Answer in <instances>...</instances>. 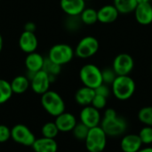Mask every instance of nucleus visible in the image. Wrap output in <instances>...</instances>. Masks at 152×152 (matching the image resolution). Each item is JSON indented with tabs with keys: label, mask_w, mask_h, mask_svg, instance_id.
I'll list each match as a JSON object with an SVG mask.
<instances>
[{
	"label": "nucleus",
	"mask_w": 152,
	"mask_h": 152,
	"mask_svg": "<svg viewBox=\"0 0 152 152\" xmlns=\"http://www.w3.org/2000/svg\"><path fill=\"white\" fill-rule=\"evenodd\" d=\"M85 1H91V0H85Z\"/></svg>",
	"instance_id": "nucleus-39"
},
{
	"label": "nucleus",
	"mask_w": 152,
	"mask_h": 152,
	"mask_svg": "<svg viewBox=\"0 0 152 152\" xmlns=\"http://www.w3.org/2000/svg\"><path fill=\"white\" fill-rule=\"evenodd\" d=\"M139 136L142 140V144L149 145L152 143V126H145L139 132Z\"/></svg>",
	"instance_id": "nucleus-29"
},
{
	"label": "nucleus",
	"mask_w": 152,
	"mask_h": 152,
	"mask_svg": "<svg viewBox=\"0 0 152 152\" xmlns=\"http://www.w3.org/2000/svg\"><path fill=\"white\" fill-rule=\"evenodd\" d=\"M114 5L119 13H130L134 12L138 5L137 0H114Z\"/></svg>",
	"instance_id": "nucleus-22"
},
{
	"label": "nucleus",
	"mask_w": 152,
	"mask_h": 152,
	"mask_svg": "<svg viewBox=\"0 0 152 152\" xmlns=\"http://www.w3.org/2000/svg\"><path fill=\"white\" fill-rule=\"evenodd\" d=\"M138 119L145 126H152V106L142 108L138 112Z\"/></svg>",
	"instance_id": "nucleus-27"
},
{
	"label": "nucleus",
	"mask_w": 152,
	"mask_h": 152,
	"mask_svg": "<svg viewBox=\"0 0 152 152\" xmlns=\"http://www.w3.org/2000/svg\"><path fill=\"white\" fill-rule=\"evenodd\" d=\"M134 66V59L127 53H120L114 59L112 69L118 76H129Z\"/></svg>",
	"instance_id": "nucleus-10"
},
{
	"label": "nucleus",
	"mask_w": 152,
	"mask_h": 152,
	"mask_svg": "<svg viewBox=\"0 0 152 152\" xmlns=\"http://www.w3.org/2000/svg\"><path fill=\"white\" fill-rule=\"evenodd\" d=\"M61 69V65H58V64L54 63L49 58L45 59V63H44L43 70L45 71L50 76L52 81H53V78H54L56 76H58L60 74Z\"/></svg>",
	"instance_id": "nucleus-25"
},
{
	"label": "nucleus",
	"mask_w": 152,
	"mask_h": 152,
	"mask_svg": "<svg viewBox=\"0 0 152 152\" xmlns=\"http://www.w3.org/2000/svg\"><path fill=\"white\" fill-rule=\"evenodd\" d=\"M81 21L86 25H93L98 21V12L93 8H85L80 14Z\"/></svg>",
	"instance_id": "nucleus-24"
},
{
	"label": "nucleus",
	"mask_w": 152,
	"mask_h": 152,
	"mask_svg": "<svg viewBox=\"0 0 152 152\" xmlns=\"http://www.w3.org/2000/svg\"><path fill=\"white\" fill-rule=\"evenodd\" d=\"M134 16L138 23L149 25L152 22V5L151 3L138 4L134 10Z\"/></svg>",
	"instance_id": "nucleus-16"
},
{
	"label": "nucleus",
	"mask_w": 152,
	"mask_h": 152,
	"mask_svg": "<svg viewBox=\"0 0 152 152\" xmlns=\"http://www.w3.org/2000/svg\"><path fill=\"white\" fill-rule=\"evenodd\" d=\"M11 137V129L5 125H0V143L6 142Z\"/></svg>",
	"instance_id": "nucleus-32"
},
{
	"label": "nucleus",
	"mask_w": 152,
	"mask_h": 152,
	"mask_svg": "<svg viewBox=\"0 0 152 152\" xmlns=\"http://www.w3.org/2000/svg\"><path fill=\"white\" fill-rule=\"evenodd\" d=\"M138 4H143V3H150V0H137Z\"/></svg>",
	"instance_id": "nucleus-37"
},
{
	"label": "nucleus",
	"mask_w": 152,
	"mask_h": 152,
	"mask_svg": "<svg viewBox=\"0 0 152 152\" xmlns=\"http://www.w3.org/2000/svg\"><path fill=\"white\" fill-rule=\"evenodd\" d=\"M80 122L86 125L88 128L99 126L101 125L102 117L99 110L95 109L92 105L86 106L80 112Z\"/></svg>",
	"instance_id": "nucleus-11"
},
{
	"label": "nucleus",
	"mask_w": 152,
	"mask_h": 152,
	"mask_svg": "<svg viewBox=\"0 0 152 152\" xmlns=\"http://www.w3.org/2000/svg\"><path fill=\"white\" fill-rule=\"evenodd\" d=\"M107 99L106 97H103L102 95H98V94H95L93 102H92V106L94 107L95 109L97 110H102L106 107L107 105Z\"/></svg>",
	"instance_id": "nucleus-31"
},
{
	"label": "nucleus",
	"mask_w": 152,
	"mask_h": 152,
	"mask_svg": "<svg viewBox=\"0 0 152 152\" xmlns=\"http://www.w3.org/2000/svg\"><path fill=\"white\" fill-rule=\"evenodd\" d=\"M99 50L98 40L92 36L83 37L75 49V54L81 59H87L94 55Z\"/></svg>",
	"instance_id": "nucleus-7"
},
{
	"label": "nucleus",
	"mask_w": 152,
	"mask_h": 152,
	"mask_svg": "<svg viewBox=\"0 0 152 152\" xmlns=\"http://www.w3.org/2000/svg\"><path fill=\"white\" fill-rule=\"evenodd\" d=\"M24 30L25 31H29V32H35L36 30V24L32 21H28L25 24L24 26Z\"/></svg>",
	"instance_id": "nucleus-34"
},
{
	"label": "nucleus",
	"mask_w": 152,
	"mask_h": 152,
	"mask_svg": "<svg viewBox=\"0 0 152 152\" xmlns=\"http://www.w3.org/2000/svg\"><path fill=\"white\" fill-rule=\"evenodd\" d=\"M114 96L119 101L130 99L135 91V83L129 76H118L111 85Z\"/></svg>",
	"instance_id": "nucleus-2"
},
{
	"label": "nucleus",
	"mask_w": 152,
	"mask_h": 152,
	"mask_svg": "<svg viewBox=\"0 0 152 152\" xmlns=\"http://www.w3.org/2000/svg\"><path fill=\"white\" fill-rule=\"evenodd\" d=\"M95 96V91L93 88L83 86L79 88L76 94H75V100L77 103L80 106H89L92 104V102Z\"/></svg>",
	"instance_id": "nucleus-20"
},
{
	"label": "nucleus",
	"mask_w": 152,
	"mask_h": 152,
	"mask_svg": "<svg viewBox=\"0 0 152 152\" xmlns=\"http://www.w3.org/2000/svg\"><path fill=\"white\" fill-rule=\"evenodd\" d=\"M79 77L85 86L95 89L102 82V70L94 64H86L83 66L79 72Z\"/></svg>",
	"instance_id": "nucleus-5"
},
{
	"label": "nucleus",
	"mask_w": 152,
	"mask_h": 152,
	"mask_svg": "<svg viewBox=\"0 0 152 152\" xmlns=\"http://www.w3.org/2000/svg\"><path fill=\"white\" fill-rule=\"evenodd\" d=\"M45 58L38 53H28L25 59V67L30 74H35L43 69Z\"/></svg>",
	"instance_id": "nucleus-17"
},
{
	"label": "nucleus",
	"mask_w": 152,
	"mask_h": 152,
	"mask_svg": "<svg viewBox=\"0 0 152 152\" xmlns=\"http://www.w3.org/2000/svg\"><path fill=\"white\" fill-rule=\"evenodd\" d=\"M41 105L51 116L57 117L65 111V102L61 96L54 91H47L41 95Z\"/></svg>",
	"instance_id": "nucleus-3"
},
{
	"label": "nucleus",
	"mask_w": 152,
	"mask_h": 152,
	"mask_svg": "<svg viewBox=\"0 0 152 152\" xmlns=\"http://www.w3.org/2000/svg\"><path fill=\"white\" fill-rule=\"evenodd\" d=\"M102 82L103 84L106 85H112L118 75L114 71L113 69H104L102 70Z\"/></svg>",
	"instance_id": "nucleus-30"
},
{
	"label": "nucleus",
	"mask_w": 152,
	"mask_h": 152,
	"mask_svg": "<svg viewBox=\"0 0 152 152\" xmlns=\"http://www.w3.org/2000/svg\"><path fill=\"white\" fill-rule=\"evenodd\" d=\"M11 87L13 94H24L30 87V80L25 76H17L11 82Z\"/></svg>",
	"instance_id": "nucleus-21"
},
{
	"label": "nucleus",
	"mask_w": 152,
	"mask_h": 152,
	"mask_svg": "<svg viewBox=\"0 0 152 152\" xmlns=\"http://www.w3.org/2000/svg\"><path fill=\"white\" fill-rule=\"evenodd\" d=\"M138 152H152V147H145L142 148Z\"/></svg>",
	"instance_id": "nucleus-35"
},
{
	"label": "nucleus",
	"mask_w": 152,
	"mask_h": 152,
	"mask_svg": "<svg viewBox=\"0 0 152 152\" xmlns=\"http://www.w3.org/2000/svg\"><path fill=\"white\" fill-rule=\"evenodd\" d=\"M38 45V40L35 32L23 31L19 38V46L20 50L27 54L36 52Z\"/></svg>",
	"instance_id": "nucleus-12"
},
{
	"label": "nucleus",
	"mask_w": 152,
	"mask_h": 152,
	"mask_svg": "<svg viewBox=\"0 0 152 152\" xmlns=\"http://www.w3.org/2000/svg\"><path fill=\"white\" fill-rule=\"evenodd\" d=\"M100 126L103 129L107 136L117 137L122 135L127 128L126 121L119 117L114 109H107L104 112L103 118Z\"/></svg>",
	"instance_id": "nucleus-1"
},
{
	"label": "nucleus",
	"mask_w": 152,
	"mask_h": 152,
	"mask_svg": "<svg viewBox=\"0 0 152 152\" xmlns=\"http://www.w3.org/2000/svg\"><path fill=\"white\" fill-rule=\"evenodd\" d=\"M61 10L69 16H79L86 8L85 0H61Z\"/></svg>",
	"instance_id": "nucleus-13"
},
{
	"label": "nucleus",
	"mask_w": 152,
	"mask_h": 152,
	"mask_svg": "<svg viewBox=\"0 0 152 152\" xmlns=\"http://www.w3.org/2000/svg\"><path fill=\"white\" fill-rule=\"evenodd\" d=\"M151 72H152V62H151Z\"/></svg>",
	"instance_id": "nucleus-38"
},
{
	"label": "nucleus",
	"mask_w": 152,
	"mask_h": 152,
	"mask_svg": "<svg viewBox=\"0 0 152 152\" xmlns=\"http://www.w3.org/2000/svg\"><path fill=\"white\" fill-rule=\"evenodd\" d=\"M74 50L67 44H57L49 50L48 58L58 65H64L69 63L74 57Z\"/></svg>",
	"instance_id": "nucleus-6"
},
{
	"label": "nucleus",
	"mask_w": 152,
	"mask_h": 152,
	"mask_svg": "<svg viewBox=\"0 0 152 152\" xmlns=\"http://www.w3.org/2000/svg\"><path fill=\"white\" fill-rule=\"evenodd\" d=\"M107 134L100 126L90 128L85 141L86 150L89 152L104 151L107 145Z\"/></svg>",
	"instance_id": "nucleus-4"
},
{
	"label": "nucleus",
	"mask_w": 152,
	"mask_h": 152,
	"mask_svg": "<svg viewBox=\"0 0 152 152\" xmlns=\"http://www.w3.org/2000/svg\"><path fill=\"white\" fill-rule=\"evenodd\" d=\"M54 123L56 124L60 132L67 133V132H72L77 122L76 117L73 114L64 111L63 113L60 114L55 118Z\"/></svg>",
	"instance_id": "nucleus-14"
},
{
	"label": "nucleus",
	"mask_w": 152,
	"mask_h": 152,
	"mask_svg": "<svg viewBox=\"0 0 152 152\" xmlns=\"http://www.w3.org/2000/svg\"><path fill=\"white\" fill-rule=\"evenodd\" d=\"M94 91H95V94L102 95L106 98H108L110 94V90L108 85H106V84H102L97 88H95Z\"/></svg>",
	"instance_id": "nucleus-33"
},
{
	"label": "nucleus",
	"mask_w": 152,
	"mask_h": 152,
	"mask_svg": "<svg viewBox=\"0 0 152 152\" xmlns=\"http://www.w3.org/2000/svg\"><path fill=\"white\" fill-rule=\"evenodd\" d=\"M102 152H104V151H102Z\"/></svg>",
	"instance_id": "nucleus-40"
},
{
	"label": "nucleus",
	"mask_w": 152,
	"mask_h": 152,
	"mask_svg": "<svg viewBox=\"0 0 152 152\" xmlns=\"http://www.w3.org/2000/svg\"><path fill=\"white\" fill-rule=\"evenodd\" d=\"M142 146L139 134H130L125 135L120 142V148L123 152H138Z\"/></svg>",
	"instance_id": "nucleus-15"
},
{
	"label": "nucleus",
	"mask_w": 152,
	"mask_h": 152,
	"mask_svg": "<svg viewBox=\"0 0 152 152\" xmlns=\"http://www.w3.org/2000/svg\"><path fill=\"white\" fill-rule=\"evenodd\" d=\"M35 152H57L58 143L54 139L41 137L36 139L31 146Z\"/></svg>",
	"instance_id": "nucleus-18"
},
{
	"label": "nucleus",
	"mask_w": 152,
	"mask_h": 152,
	"mask_svg": "<svg viewBox=\"0 0 152 152\" xmlns=\"http://www.w3.org/2000/svg\"><path fill=\"white\" fill-rule=\"evenodd\" d=\"M89 129L90 128H88L82 122H80V123H77L76 126L72 130V133H73L74 137L77 140H78V141H84L85 142L86 139V137H87Z\"/></svg>",
	"instance_id": "nucleus-28"
},
{
	"label": "nucleus",
	"mask_w": 152,
	"mask_h": 152,
	"mask_svg": "<svg viewBox=\"0 0 152 152\" xmlns=\"http://www.w3.org/2000/svg\"><path fill=\"white\" fill-rule=\"evenodd\" d=\"M30 80V88L37 94H44L47 91H49L50 85L52 83V79L50 76L44 71L43 69L31 75Z\"/></svg>",
	"instance_id": "nucleus-9"
},
{
	"label": "nucleus",
	"mask_w": 152,
	"mask_h": 152,
	"mask_svg": "<svg viewBox=\"0 0 152 152\" xmlns=\"http://www.w3.org/2000/svg\"><path fill=\"white\" fill-rule=\"evenodd\" d=\"M97 12H98V21L104 24L114 22L118 19L119 14L118 11L117 10L114 4L104 5L101 9H99Z\"/></svg>",
	"instance_id": "nucleus-19"
},
{
	"label": "nucleus",
	"mask_w": 152,
	"mask_h": 152,
	"mask_svg": "<svg viewBox=\"0 0 152 152\" xmlns=\"http://www.w3.org/2000/svg\"><path fill=\"white\" fill-rule=\"evenodd\" d=\"M3 45H4V40H3V37H2V36L0 34V53H1V51L3 49Z\"/></svg>",
	"instance_id": "nucleus-36"
},
{
	"label": "nucleus",
	"mask_w": 152,
	"mask_h": 152,
	"mask_svg": "<svg viewBox=\"0 0 152 152\" xmlns=\"http://www.w3.org/2000/svg\"><path fill=\"white\" fill-rule=\"evenodd\" d=\"M60 133L56 124L54 122H47L45 123L41 129V134L43 137L45 138H51V139H54L58 134Z\"/></svg>",
	"instance_id": "nucleus-26"
},
{
	"label": "nucleus",
	"mask_w": 152,
	"mask_h": 152,
	"mask_svg": "<svg viewBox=\"0 0 152 152\" xmlns=\"http://www.w3.org/2000/svg\"><path fill=\"white\" fill-rule=\"evenodd\" d=\"M11 138L15 142L28 147H31L37 139L31 130L27 126L22 124L15 125L11 129Z\"/></svg>",
	"instance_id": "nucleus-8"
},
{
	"label": "nucleus",
	"mask_w": 152,
	"mask_h": 152,
	"mask_svg": "<svg viewBox=\"0 0 152 152\" xmlns=\"http://www.w3.org/2000/svg\"><path fill=\"white\" fill-rule=\"evenodd\" d=\"M13 94L10 82L0 78V105L8 102Z\"/></svg>",
	"instance_id": "nucleus-23"
}]
</instances>
